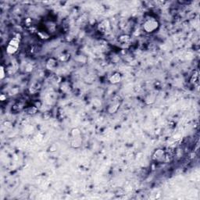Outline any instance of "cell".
I'll return each instance as SVG.
<instances>
[{
	"label": "cell",
	"instance_id": "ba28073f",
	"mask_svg": "<svg viewBox=\"0 0 200 200\" xmlns=\"http://www.w3.org/2000/svg\"><path fill=\"white\" fill-rule=\"evenodd\" d=\"M118 41L122 45H128L131 42V37L128 35H122L118 38Z\"/></svg>",
	"mask_w": 200,
	"mask_h": 200
},
{
	"label": "cell",
	"instance_id": "7a4b0ae2",
	"mask_svg": "<svg viewBox=\"0 0 200 200\" xmlns=\"http://www.w3.org/2000/svg\"><path fill=\"white\" fill-rule=\"evenodd\" d=\"M21 42V34L17 33V35L10 40V41L7 44L6 46V52L9 55H13L18 51V49L20 47Z\"/></svg>",
	"mask_w": 200,
	"mask_h": 200
},
{
	"label": "cell",
	"instance_id": "8992f818",
	"mask_svg": "<svg viewBox=\"0 0 200 200\" xmlns=\"http://www.w3.org/2000/svg\"><path fill=\"white\" fill-rule=\"evenodd\" d=\"M109 28V23L108 21H103L98 25V30L101 33H106Z\"/></svg>",
	"mask_w": 200,
	"mask_h": 200
},
{
	"label": "cell",
	"instance_id": "8fae6325",
	"mask_svg": "<svg viewBox=\"0 0 200 200\" xmlns=\"http://www.w3.org/2000/svg\"><path fill=\"white\" fill-rule=\"evenodd\" d=\"M38 35L39 36L41 39H48V38H49V35L46 33V31H39L38 33Z\"/></svg>",
	"mask_w": 200,
	"mask_h": 200
},
{
	"label": "cell",
	"instance_id": "30bf717a",
	"mask_svg": "<svg viewBox=\"0 0 200 200\" xmlns=\"http://www.w3.org/2000/svg\"><path fill=\"white\" fill-rule=\"evenodd\" d=\"M38 109L35 106H30V107H27V109H25V111L27 112V114H31V115H33V114H36Z\"/></svg>",
	"mask_w": 200,
	"mask_h": 200
},
{
	"label": "cell",
	"instance_id": "3957f363",
	"mask_svg": "<svg viewBox=\"0 0 200 200\" xmlns=\"http://www.w3.org/2000/svg\"><path fill=\"white\" fill-rule=\"evenodd\" d=\"M165 152L162 149H157L154 151L153 154V159L154 161L160 162L165 159Z\"/></svg>",
	"mask_w": 200,
	"mask_h": 200
},
{
	"label": "cell",
	"instance_id": "277c9868",
	"mask_svg": "<svg viewBox=\"0 0 200 200\" xmlns=\"http://www.w3.org/2000/svg\"><path fill=\"white\" fill-rule=\"evenodd\" d=\"M122 80V76L119 72L114 73L111 76L109 77V81L113 85H117L118 83H120Z\"/></svg>",
	"mask_w": 200,
	"mask_h": 200
},
{
	"label": "cell",
	"instance_id": "9c48e42d",
	"mask_svg": "<svg viewBox=\"0 0 200 200\" xmlns=\"http://www.w3.org/2000/svg\"><path fill=\"white\" fill-rule=\"evenodd\" d=\"M70 134H71L72 138H77V137L81 136V132H80V130L79 128H76L71 130Z\"/></svg>",
	"mask_w": 200,
	"mask_h": 200
},
{
	"label": "cell",
	"instance_id": "52a82bcc",
	"mask_svg": "<svg viewBox=\"0 0 200 200\" xmlns=\"http://www.w3.org/2000/svg\"><path fill=\"white\" fill-rule=\"evenodd\" d=\"M70 145L74 149H78L82 145V138L81 136L77 137V138H73Z\"/></svg>",
	"mask_w": 200,
	"mask_h": 200
},
{
	"label": "cell",
	"instance_id": "7c38bea8",
	"mask_svg": "<svg viewBox=\"0 0 200 200\" xmlns=\"http://www.w3.org/2000/svg\"><path fill=\"white\" fill-rule=\"evenodd\" d=\"M6 75V70H5L4 66H1V67H0V79H1V80H3V79L5 78Z\"/></svg>",
	"mask_w": 200,
	"mask_h": 200
},
{
	"label": "cell",
	"instance_id": "6da1fadb",
	"mask_svg": "<svg viewBox=\"0 0 200 200\" xmlns=\"http://www.w3.org/2000/svg\"><path fill=\"white\" fill-rule=\"evenodd\" d=\"M159 22L156 18L153 17H149L145 20L142 24V28L145 32L148 34L154 33L159 29Z\"/></svg>",
	"mask_w": 200,
	"mask_h": 200
},
{
	"label": "cell",
	"instance_id": "4fadbf2b",
	"mask_svg": "<svg viewBox=\"0 0 200 200\" xmlns=\"http://www.w3.org/2000/svg\"><path fill=\"white\" fill-rule=\"evenodd\" d=\"M0 100H1L2 102L6 100V96L4 95V94H2V95H0Z\"/></svg>",
	"mask_w": 200,
	"mask_h": 200
},
{
	"label": "cell",
	"instance_id": "5b68a950",
	"mask_svg": "<svg viewBox=\"0 0 200 200\" xmlns=\"http://www.w3.org/2000/svg\"><path fill=\"white\" fill-rule=\"evenodd\" d=\"M58 62L55 58H49V59L46 61V68H47L49 70H54V69L56 68Z\"/></svg>",
	"mask_w": 200,
	"mask_h": 200
}]
</instances>
